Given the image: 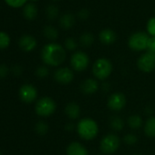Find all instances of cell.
<instances>
[{
	"instance_id": "obj_1",
	"label": "cell",
	"mask_w": 155,
	"mask_h": 155,
	"mask_svg": "<svg viewBox=\"0 0 155 155\" xmlns=\"http://www.w3.org/2000/svg\"><path fill=\"white\" fill-rule=\"evenodd\" d=\"M43 63L49 66H58L67 58V50L61 45L51 42L45 45L40 53Z\"/></svg>"
},
{
	"instance_id": "obj_2",
	"label": "cell",
	"mask_w": 155,
	"mask_h": 155,
	"mask_svg": "<svg viewBox=\"0 0 155 155\" xmlns=\"http://www.w3.org/2000/svg\"><path fill=\"white\" fill-rule=\"evenodd\" d=\"M77 130L79 135L84 140H92L99 133L97 123L90 118H84L80 120L78 124Z\"/></svg>"
},
{
	"instance_id": "obj_3",
	"label": "cell",
	"mask_w": 155,
	"mask_h": 155,
	"mask_svg": "<svg viewBox=\"0 0 155 155\" xmlns=\"http://www.w3.org/2000/svg\"><path fill=\"white\" fill-rule=\"evenodd\" d=\"M112 72L111 62L105 57H100L95 61L92 66L93 75L99 80H104L108 78Z\"/></svg>"
},
{
	"instance_id": "obj_4",
	"label": "cell",
	"mask_w": 155,
	"mask_h": 155,
	"mask_svg": "<svg viewBox=\"0 0 155 155\" xmlns=\"http://www.w3.org/2000/svg\"><path fill=\"white\" fill-rule=\"evenodd\" d=\"M149 38L150 35L146 32H143V31L135 32L130 35L128 40V45L132 51L135 52L145 51L147 50Z\"/></svg>"
},
{
	"instance_id": "obj_5",
	"label": "cell",
	"mask_w": 155,
	"mask_h": 155,
	"mask_svg": "<svg viewBox=\"0 0 155 155\" xmlns=\"http://www.w3.org/2000/svg\"><path fill=\"white\" fill-rule=\"evenodd\" d=\"M90 64L89 55L83 51H76L70 57V65L76 72H82L86 70Z\"/></svg>"
},
{
	"instance_id": "obj_6",
	"label": "cell",
	"mask_w": 155,
	"mask_h": 155,
	"mask_svg": "<svg viewBox=\"0 0 155 155\" xmlns=\"http://www.w3.org/2000/svg\"><path fill=\"white\" fill-rule=\"evenodd\" d=\"M35 110L37 114H38L39 116H43V117L49 116L55 112L56 104L51 98L43 97L37 101Z\"/></svg>"
},
{
	"instance_id": "obj_7",
	"label": "cell",
	"mask_w": 155,
	"mask_h": 155,
	"mask_svg": "<svg viewBox=\"0 0 155 155\" xmlns=\"http://www.w3.org/2000/svg\"><path fill=\"white\" fill-rule=\"evenodd\" d=\"M137 65L143 73H151L155 70V52L146 50V52L139 57Z\"/></svg>"
},
{
	"instance_id": "obj_8",
	"label": "cell",
	"mask_w": 155,
	"mask_h": 155,
	"mask_svg": "<svg viewBox=\"0 0 155 155\" xmlns=\"http://www.w3.org/2000/svg\"><path fill=\"white\" fill-rule=\"evenodd\" d=\"M120 138L115 134H108L100 142V150L106 154L115 153L120 147Z\"/></svg>"
},
{
	"instance_id": "obj_9",
	"label": "cell",
	"mask_w": 155,
	"mask_h": 155,
	"mask_svg": "<svg viewBox=\"0 0 155 155\" xmlns=\"http://www.w3.org/2000/svg\"><path fill=\"white\" fill-rule=\"evenodd\" d=\"M55 80L61 84H70L74 79L73 71L68 67H60L57 69L54 73Z\"/></svg>"
},
{
	"instance_id": "obj_10",
	"label": "cell",
	"mask_w": 155,
	"mask_h": 155,
	"mask_svg": "<svg viewBox=\"0 0 155 155\" xmlns=\"http://www.w3.org/2000/svg\"><path fill=\"white\" fill-rule=\"evenodd\" d=\"M37 96V89L32 84H24L19 89V97L26 104H30L34 102Z\"/></svg>"
},
{
	"instance_id": "obj_11",
	"label": "cell",
	"mask_w": 155,
	"mask_h": 155,
	"mask_svg": "<svg viewBox=\"0 0 155 155\" xmlns=\"http://www.w3.org/2000/svg\"><path fill=\"white\" fill-rule=\"evenodd\" d=\"M126 104V97L122 93H115L108 99V107L112 111H121Z\"/></svg>"
},
{
	"instance_id": "obj_12",
	"label": "cell",
	"mask_w": 155,
	"mask_h": 155,
	"mask_svg": "<svg viewBox=\"0 0 155 155\" xmlns=\"http://www.w3.org/2000/svg\"><path fill=\"white\" fill-rule=\"evenodd\" d=\"M18 45L24 52H31L37 47V40L31 35H23L18 40Z\"/></svg>"
},
{
	"instance_id": "obj_13",
	"label": "cell",
	"mask_w": 155,
	"mask_h": 155,
	"mask_svg": "<svg viewBox=\"0 0 155 155\" xmlns=\"http://www.w3.org/2000/svg\"><path fill=\"white\" fill-rule=\"evenodd\" d=\"M117 38H118V36H117L116 32L114 30H112L111 28H104L99 34L100 42L105 45H113L116 42Z\"/></svg>"
},
{
	"instance_id": "obj_14",
	"label": "cell",
	"mask_w": 155,
	"mask_h": 155,
	"mask_svg": "<svg viewBox=\"0 0 155 155\" xmlns=\"http://www.w3.org/2000/svg\"><path fill=\"white\" fill-rule=\"evenodd\" d=\"M76 23V16L70 13H64L60 15L58 20V25L63 30H70Z\"/></svg>"
},
{
	"instance_id": "obj_15",
	"label": "cell",
	"mask_w": 155,
	"mask_h": 155,
	"mask_svg": "<svg viewBox=\"0 0 155 155\" xmlns=\"http://www.w3.org/2000/svg\"><path fill=\"white\" fill-rule=\"evenodd\" d=\"M80 88H81V91L84 94H94V93H96L98 91L99 84H98V82L95 79L88 78V79L83 81V83L81 84Z\"/></svg>"
},
{
	"instance_id": "obj_16",
	"label": "cell",
	"mask_w": 155,
	"mask_h": 155,
	"mask_svg": "<svg viewBox=\"0 0 155 155\" xmlns=\"http://www.w3.org/2000/svg\"><path fill=\"white\" fill-rule=\"evenodd\" d=\"M67 155H89L87 149L79 143H71L67 148Z\"/></svg>"
},
{
	"instance_id": "obj_17",
	"label": "cell",
	"mask_w": 155,
	"mask_h": 155,
	"mask_svg": "<svg viewBox=\"0 0 155 155\" xmlns=\"http://www.w3.org/2000/svg\"><path fill=\"white\" fill-rule=\"evenodd\" d=\"M23 15L28 21L34 20L37 15V8L34 3L26 4L23 7Z\"/></svg>"
},
{
	"instance_id": "obj_18",
	"label": "cell",
	"mask_w": 155,
	"mask_h": 155,
	"mask_svg": "<svg viewBox=\"0 0 155 155\" xmlns=\"http://www.w3.org/2000/svg\"><path fill=\"white\" fill-rule=\"evenodd\" d=\"M65 114L71 120L78 119L80 115V108L76 103H69L65 107Z\"/></svg>"
},
{
	"instance_id": "obj_19",
	"label": "cell",
	"mask_w": 155,
	"mask_h": 155,
	"mask_svg": "<svg viewBox=\"0 0 155 155\" xmlns=\"http://www.w3.org/2000/svg\"><path fill=\"white\" fill-rule=\"evenodd\" d=\"M95 41V36L90 32H84L80 35L79 38V44L85 48L90 47Z\"/></svg>"
},
{
	"instance_id": "obj_20",
	"label": "cell",
	"mask_w": 155,
	"mask_h": 155,
	"mask_svg": "<svg viewBox=\"0 0 155 155\" xmlns=\"http://www.w3.org/2000/svg\"><path fill=\"white\" fill-rule=\"evenodd\" d=\"M43 35L50 41H55L58 37V31L53 25H46L43 28Z\"/></svg>"
},
{
	"instance_id": "obj_21",
	"label": "cell",
	"mask_w": 155,
	"mask_h": 155,
	"mask_svg": "<svg viewBox=\"0 0 155 155\" xmlns=\"http://www.w3.org/2000/svg\"><path fill=\"white\" fill-rule=\"evenodd\" d=\"M59 15V9L58 7L54 5V4H51V5H48L46 8V16L48 20L50 21H53L55 19L58 18Z\"/></svg>"
},
{
	"instance_id": "obj_22",
	"label": "cell",
	"mask_w": 155,
	"mask_h": 155,
	"mask_svg": "<svg viewBox=\"0 0 155 155\" xmlns=\"http://www.w3.org/2000/svg\"><path fill=\"white\" fill-rule=\"evenodd\" d=\"M144 132L147 136L155 137V117H151L147 120L144 126Z\"/></svg>"
},
{
	"instance_id": "obj_23",
	"label": "cell",
	"mask_w": 155,
	"mask_h": 155,
	"mask_svg": "<svg viewBox=\"0 0 155 155\" xmlns=\"http://www.w3.org/2000/svg\"><path fill=\"white\" fill-rule=\"evenodd\" d=\"M128 124L133 130L139 129L143 124V119L140 115H132L128 118Z\"/></svg>"
},
{
	"instance_id": "obj_24",
	"label": "cell",
	"mask_w": 155,
	"mask_h": 155,
	"mask_svg": "<svg viewBox=\"0 0 155 155\" xmlns=\"http://www.w3.org/2000/svg\"><path fill=\"white\" fill-rule=\"evenodd\" d=\"M79 46V41H77L73 37H68L64 41V47L66 50L69 52H76Z\"/></svg>"
},
{
	"instance_id": "obj_25",
	"label": "cell",
	"mask_w": 155,
	"mask_h": 155,
	"mask_svg": "<svg viewBox=\"0 0 155 155\" xmlns=\"http://www.w3.org/2000/svg\"><path fill=\"white\" fill-rule=\"evenodd\" d=\"M111 127L114 131H122L124 127V122L120 116H113L111 120Z\"/></svg>"
},
{
	"instance_id": "obj_26",
	"label": "cell",
	"mask_w": 155,
	"mask_h": 155,
	"mask_svg": "<svg viewBox=\"0 0 155 155\" xmlns=\"http://www.w3.org/2000/svg\"><path fill=\"white\" fill-rule=\"evenodd\" d=\"M10 45V36L5 32H0V50L5 49Z\"/></svg>"
},
{
	"instance_id": "obj_27",
	"label": "cell",
	"mask_w": 155,
	"mask_h": 155,
	"mask_svg": "<svg viewBox=\"0 0 155 155\" xmlns=\"http://www.w3.org/2000/svg\"><path fill=\"white\" fill-rule=\"evenodd\" d=\"M146 30L147 34L150 36H154L155 37V16L151 17L146 24Z\"/></svg>"
},
{
	"instance_id": "obj_28",
	"label": "cell",
	"mask_w": 155,
	"mask_h": 155,
	"mask_svg": "<svg viewBox=\"0 0 155 155\" xmlns=\"http://www.w3.org/2000/svg\"><path fill=\"white\" fill-rule=\"evenodd\" d=\"M35 130L39 135H45L48 131V126L45 122H38L36 124Z\"/></svg>"
},
{
	"instance_id": "obj_29",
	"label": "cell",
	"mask_w": 155,
	"mask_h": 155,
	"mask_svg": "<svg viewBox=\"0 0 155 155\" xmlns=\"http://www.w3.org/2000/svg\"><path fill=\"white\" fill-rule=\"evenodd\" d=\"M7 5L13 7V8H19L21 6H24L27 0H5Z\"/></svg>"
},
{
	"instance_id": "obj_30",
	"label": "cell",
	"mask_w": 155,
	"mask_h": 155,
	"mask_svg": "<svg viewBox=\"0 0 155 155\" xmlns=\"http://www.w3.org/2000/svg\"><path fill=\"white\" fill-rule=\"evenodd\" d=\"M49 74V70L47 66H39L36 70V74L39 78H46Z\"/></svg>"
},
{
	"instance_id": "obj_31",
	"label": "cell",
	"mask_w": 155,
	"mask_h": 155,
	"mask_svg": "<svg viewBox=\"0 0 155 155\" xmlns=\"http://www.w3.org/2000/svg\"><path fill=\"white\" fill-rule=\"evenodd\" d=\"M90 15V12L87 8H81L78 13H77V17L81 20V21H86Z\"/></svg>"
},
{
	"instance_id": "obj_32",
	"label": "cell",
	"mask_w": 155,
	"mask_h": 155,
	"mask_svg": "<svg viewBox=\"0 0 155 155\" xmlns=\"http://www.w3.org/2000/svg\"><path fill=\"white\" fill-rule=\"evenodd\" d=\"M123 140H124V142H125L127 144H129V145H133V144H135V143H137V141H138L136 135H134V134H126V135L124 136Z\"/></svg>"
},
{
	"instance_id": "obj_33",
	"label": "cell",
	"mask_w": 155,
	"mask_h": 155,
	"mask_svg": "<svg viewBox=\"0 0 155 155\" xmlns=\"http://www.w3.org/2000/svg\"><path fill=\"white\" fill-rule=\"evenodd\" d=\"M147 50H148V51H153V52H155V37L154 36H150L149 41H148Z\"/></svg>"
},
{
	"instance_id": "obj_34",
	"label": "cell",
	"mask_w": 155,
	"mask_h": 155,
	"mask_svg": "<svg viewBox=\"0 0 155 155\" xmlns=\"http://www.w3.org/2000/svg\"><path fill=\"white\" fill-rule=\"evenodd\" d=\"M8 74V68L5 64H0V79L5 78Z\"/></svg>"
},
{
	"instance_id": "obj_35",
	"label": "cell",
	"mask_w": 155,
	"mask_h": 155,
	"mask_svg": "<svg viewBox=\"0 0 155 155\" xmlns=\"http://www.w3.org/2000/svg\"><path fill=\"white\" fill-rule=\"evenodd\" d=\"M12 72H13V74H14L16 76H18V75H20V74H22V68H21V66H19V65H15V66L12 68Z\"/></svg>"
},
{
	"instance_id": "obj_36",
	"label": "cell",
	"mask_w": 155,
	"mask_h": 155,
	"mask_svg": "<svg viewBox=\"0 0 155 155\" xmlns=\"http://www.w3.org/2000/svg\"><path fill=\"white\" fill-rule=\"evenodd\" d=\"M66 129H67V130H69V131H71V130H73V129H74V127H73V124H67V125H66Z\"/></svg>"
},
{
	"instance_id": "obj_37",
	"label": "cell",
	"mask_w": 155,
	"mask_h": 155,
	"mask_svg": "<svg viewBox=\"0 0 155 155\" xmlns=\"http://www.w3.org/2000/svg\"><path fill=\"white\" fill-rule=\"evenodd\" d=\"M29 1H31L32 3H35V2H37L38 0H29Z\"/></svg>"
},
{
	"instance_id": "obj_38",
	"label": "cell",
	"mask_w": 155,
	"mask_h": 155,
	"mask_svg": "<svg viewBox=\"0 0 155 155\" xmlns=\"http://www.w3.org/2000/svg\"><path fill=\"white\" fill-rule=\"evenodd\" d=\"M53 2H58V1H60V0H52Z\"/></svg>"
},
{
	"instance_id": "obj_39",
	"label": "cell",
	"mask_w": 155,
	"mask_h": 155,
	"mask_svg": "<svg viewBox=\"0 0 155 155\" xmlns=\"http://www.w3.org/2000/svg\"><path fill=\"white\" fill-rule=\"evenodd\" d=\"M0 155H2V154H1V153H0Z\"/></svg>"
},
{
	"instance_id": "obj_40",
	"label": "cell",
	"mask_w": 155,
	"mask_h": 155,
	"mask_svg": "<svg viewBox=\"0 0 155 155\" xmlns=\"http://www.w3.org/2000/svg\"><path fill=\"white\" fill-rule=\"evenodd\" d=\"M135 155H140V154H135Z\"/></svg>"
}]
</instances>
